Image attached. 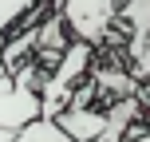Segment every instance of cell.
<instances>
[{
  "mask_svg": "<svg viewBox=\"0 0 150 142\" xmlns=\"http://www.w3.org/2000/svg\"><path fill=\"white\" fill-rule=\"evenodd\" d=\"M91 63H95V47L83 44V40H67L63 55L52 63V71L40 83V114H44V119H55V114L71 103V91L79 87V79L91 71Z\"/></svg>",
  "mask_w": 150,
  "mask_h": 142,
  "instance_id": "obj_1",
  "label": "cell"
},
{
  "mask_svg": "<svg viewBox=\"0 0 150 142\" xmlns=\"http://www.w3.org/2000/svg\"><path fill=\"white\" fill-rule=\"evenodd\" d=\"M47 8L63 20L71 40H83V44L99 47L111 36V28L119 24L122 0H47Z\"/></svg>",
  "mask_w": 150,
  "mask_h": 142,
  "instance_id": "obj_2",
  "label": "cell"
},
{
  "mask_svg": "<svg viewBox=\"0 0 150 142\" xmlns=\"http://www.w3.org/2000/svg\"><path fill=\"white\" fill-rule=\"evenodd\" d=\"M55 126H59L67 138H75V142H91L99 130L107 126V111H95V107H75V103H67L59 114H55Z\"/></svg>",
  "mask_w": 150,
  "mask_h": 142,
  "instance_id": "obj_3",
  "label": "cell"
},
{
  "mask_svg": "<svg viewBox=\"0 0 150 142\" xmlns=\"http://www.w3.org/2000/svg\"><path fill=\"white\" fill-rule=\"evenodd\" d=\"M12 142H75V138L63 134V130L55 126V119H44V114H40V119H32L28 126L16 130Z\"/></svg>",
  "mask_w": 150,
  "mask_h": 142,
  "instance_id": "obj_4",
  "label": "cell"
},
{
  "mask_svg": "<svg viewBox=\"0 0 150 142\" xmlns=\"http://www.w3.org/2000/svg\"><path fill=\"white\" fill-rule=\"evenodd\" d=\"M36 4H44V0H0V40L12 36V28L28 16Z\"/></svg>",
  "mask_w": 150,
  "mask_h": 142,
  "instance_id": "obj_5",
  "label": "cell"
},
{
  "mask_svg": "<svg viewBox=\"0 0 150 142\" xmlns=\"http://www.w3.org/2000/svg\"><path fill=\"white\" fill-rule=\"evenodd\" d=\"M130 75H134L138 83H146L150 79V36H146V44H142V52L130 59Z\"/></svg>",
  "mask_w": 150,
  "mask_h": 142,
  "instance_id": "obj_6",
  "label": "cell"
}]
</instances>
